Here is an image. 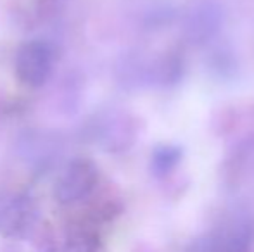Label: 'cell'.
<instances>
[{
  "mask_svg": "<svg viewBox=\"0 0 254 252\" xmlns=\"http://www.w3.org/2000/svg\"><path fill=\"white\" fill-rule=\"evenodd\" d=\"M184 76V61L178 55H166L156 64L152 78L163 87H173Z\"/></svg>",
  "mask_w": 254,
  "mask_h": 252,
  "instance_id": "cell-8",
  "label": "cell"
},
{
  "mask_svg": "<svg viewBox=\"0 0 254 252\" xmlns=\"http://www.w3.org/2000/svg\"><path fill=\"white\" fill-rule=\"evenodd\" d=\"M101 251V239L92 230H74L67 233L64 240L63 252H99Z\"/></svg>",
  "mask_w": 254,
  "mask_h": 252,
  "instance_id": "cell-7",
  "label": "cell"
},
{
  "mask_svg": "<svg viewBox=\"0 0 254 252\" xmlns=\"http://www.w3.org/2000/svg\"><path fill=\"white\" fill-rule=\"evenodd\" d=\"M99 182V169L94 161L76 157L69 161L54 185V197L59 204L69 205L83 201L92 194Z\"/></svg>",
  "mask_w": 254,
  "mask_h": 252,
  "instance_id": "cell-1",
  "label": "cell"
},
{
  "mask_svg": "<svg viewBox=\"0 0 254 252\" xmlns=\"http://www.w3.org/2000/svg\"><path fill=\"white\" fill-rule=\"evenodd\" d=\"M225 21V12L221 5L213 0H202L190 7L184 19V38L192 45H204L211 42Z\"/></svg>",
  "mask_w": 254,
  "mask_h": 252,
  "instance_id": "cell-3",
  "label": "cell"
},
{
  "mask_svg": "<svg viewBox=\"0 0 254 252\" xmlns=\"http://www.w3.org/2000/svg\"><path fill=\"white\" fill-rule=\"evenodd\" d=\"M185 252H220V247H218L214 233H209V235L195 239L194 242L187 247Z\"/></svg>",
  "mask_w": 254,
  "mask_h": 252,
  "instance_id": "cell-9",
  "label": "cell"
},
{
  "mask_svg": "<svg viewBox=\"0 0 254 252\" xmlns=\"http://www.w3.org/2000/svg\"><path fill=\"white\" fill-rule=\"evenodd\" d=\"M220 252H249L254 242V219L248 212L234 214L216 233Z\"/></svg>",
  "mask_w": 254,
  "mask_h": 252,
  "instance_id": "cell-5",
  "label": "cell"
},
{
  "mask_svg": "<svg viewBox=\"0 0 254 252\" xmlns=\"http://www.w3.org/2000/svg\"><path fill=\"white\" fill-rule=\"evenodd\" d=\"M16 74L24 85L38 88L51 78L54 67V52L47 42L31 40L23 44L14 59Z\"/></svg>",
  "mask_w": 254,
  "mask_h": 252,
  "instance_id": "cell-2",
  "label": "cell"
},
{
  "mask_svg": "<svg viewBox=\"0 0 254 252\" xmlns=\"http://www.w3.org/2000/svg\"><path fill=\"white\" fill-rule=\"evenodd\" d=\"M38 219V209L30 195L19 194L0 205V232L10 239L30 235Z\"/></svg>",
  "mask_w": 254,
  "mask_h": 252,
  "instance_id": "cell-4",
  "label": "cell"
},
{
  "mask_svg": "<svg viewBox=\"0 0 254 252\" xmlns=\"http://www.w3.org/2000/svg\"><path fill=\"white\" fill-rule=\"evenodd\" d=\"M182 161V149L178 145H161L152 152L151 171L157 178L168 176Z\"/></svg>",
  "mask_w": 254,
  "mask_h": 252,
  "instance_id": "cell-6",
  "label": "cell"
}]
</instances>
